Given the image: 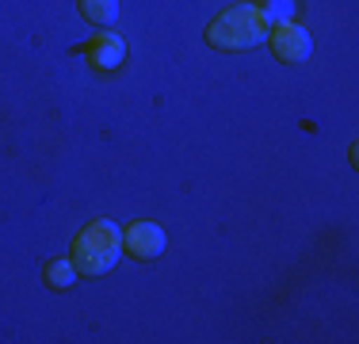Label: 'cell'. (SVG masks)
Instances as JSON below:
<instances>
[{
  "label": "cell",
  "mask_w": 359,
  "mask_h": 344,
  "mask_svg": "<svg viewBox=\"0 0 359 344\" xmlns=\"http://www.w3.org/2000/svg\"><path fill=\"white\" fill-rule=\"evenodd\" d=\"M123 249L138 260H153V256L165 253V230L153 226V222H134L123 237Z\"/></svg>",
  "instance_id": "cell-4"
},
{
  "label": "cell",
  "mask_w": 359,
  "mask_h": 344,
  "mask_svg": "<svg viewBox=\"0 0 359 344\" xmlns=\"http://www.w3.org/2000/svg\"><path fill=\"white\" fill-rule=\"evenodd\" d=\"M84 54L92 58V65H96V69H104V73H107V69H118L126 62V42L118 39L115 31H104V34H96V39L84 46Z\"/></svg>",
  "instance_id": "cell-5"
},
{
  "label": "cell",
  "mask_w": 359,
  "mask_h": 344,
  "mask_svg": "<svg viewBox=\"0 0 359 344\" xmlns=\"http://www.w3.org/2000/svg\"><path fill=\"white\" fill-rule=\"evenodd\" d=\"M260 15L268 27H279V23H290L294 15V0H264L260 4Z\"/></svg>",
  "instance_id": "cell-7"
},
{
  "label": "cell",
  "mask_w": 359,
  "mask_h": 344,
  "mask_svg": "<svg viewBox=\"0 0 359 344\" xmlns=\"http://www.w3.org/2000/svg\"><path fill=\"white\" fill-rule=\"evenodd\" d=\"M268 31L260 8H229L207 27V42L218 50H252L268 39Z\"/></svg>",
  "instance_id": "cell-2"
},
{
  "label": "cell",
  "mask_w": 359,
  "mask_h": 344,
  "mask_svg": "<svg viewBox=\"0 0 359 344\" xmlns=\"http://www.w3.org/2000/svg\"><path fill=\"white\" fill-rule=\"evenodd\" d=\"M271 50H276L279 62L298 65L313 54V39H310V31L298 27V23H279V27H271Z\"/></svg>",
  "instance_id": "cell-3"
},
{
  "label": "cell",
  "mask_w": 359,
  "mask_h": 344,
  "mask_svg": "<svg viewBox=\"0 0 359 344\" xmlns=\"http://www.w3.org/2000/svg\"><path fill=\"white\" fill-rule=\"evenodd\" d=\"M76 279V264L73 260H50L46 264V283L50 287H69Z\"/></svg>",
  "instance_id": "cell-8"
},
{
  "label": "cell",
  "mask_w": 359,
  "mask_h": 344,
  "mask_svg": "<svg viewBox=\"0 0 359 344\" xmlns=\"http://www.w3.org/2000/svg\"><path fill=\"white\" fill-rule=\"evenodd\" d=\"M76 8L88 23H115L118 15V0H76Z\"/></svg>",
  "instance_id": "cell-6"
},
{
  "label": "cell",
  "mask_w": 359,
  "mask_h": 344,
  "mask_svg": "<svg viewBox=\"0 0 359 344\" xmlns=\"http://www.w3.org/2000/svg\"><path fill=\"white\" fill-rule=\"evenodd\" d=\"M118 253H123V230L107 218H96L92 226L81 230V237L73 241V264L84 275H104L115 268Z\"/></svg>",
  "instance_id": "cell-1"
}]
</instances>
